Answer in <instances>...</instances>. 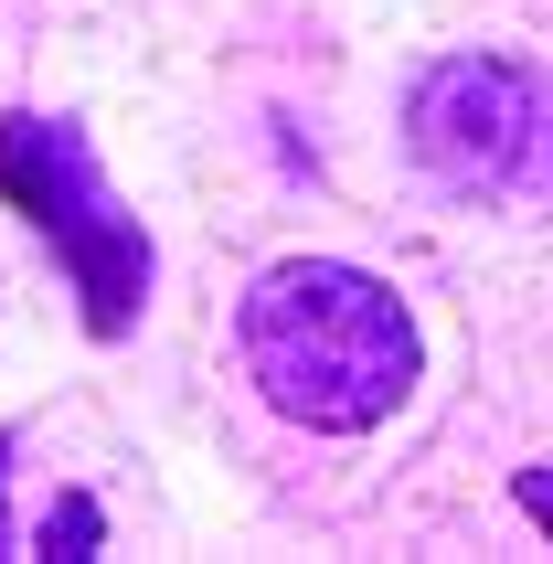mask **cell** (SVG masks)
<instances>
[{
    "instance_id": "3",
    "label": "cell",
    "mask_w": 553,
    "mask_h": 564,
    "mask_svg": "<svg viewBox=\"0 0 553 564\" xmlns=\"http://www.w3.org/2000/svg\"><path fill=\"white\" fill-rule=\"evenodd\" d=\"M404 150L458 192H553V75L447 54L404 86Z\"/></svg>"
},
{
    "instance_id": "2",
    "label": "cell",
    "mask_w": 553,
    "mask_h": 564,
    "mask_svg": "<svg viewBox=\"0 0 553 564\" xmlns=\"http://www.w3.org/2000/svg\"><path fill=\"white\" fill-rule=\"evenodd\" d=\"M0 203L54 246L96 341H128L139 299H150V235H139V214H118L86 139L64 118H0Z\"/></svg>"
},
{
    "instance_id": "4",
    "label": "cell",
    "mask_w": 553,
    "mask_h": 564,
    "mask_svg": "<svg viewBox=\"0 0 553 564\" xmlns=\"http://www.w3.org/2000/svg\"><path fill=\"white\" fill-rule=\"evenodd\" d=\"M32 543H43V554H54V564H86L96 543H107V511H96L86 490H64V501L43 511V533H32Z\"/></svg>"
},
{
    "instance_id": "1",
    "label": "cell",
    "mask_w": 553,
    "mask_h": 564,
    "mask_svg": "<svg viewBox=\"0 0 553 564\" xmlns=\"http://www.w3.org/2000/svg\"><path fill=\"white\" fill-rule=\"evenodd\" d=\"M235 341H246V373L288 426H319V437H362L415 394L426 373V341H415V310H404L383 278L340 267V256H288L246 288L235 310Z\"/></svg>"
},
{
    "instance_id": "5",
    "label": "cell",
    "mask_w": 553,
    "mask_h": 564,
    "mask_svg": "<svg viewBox=\"0 0 553 564\" xmlns=\"http://www.w3.org/2000/svg\"><path fill=\"white\" fill-rule=\"evenodd\" d=\"M511 501L543 522V543H553V469H511Z\"/></svg>"
}]
</instances>
